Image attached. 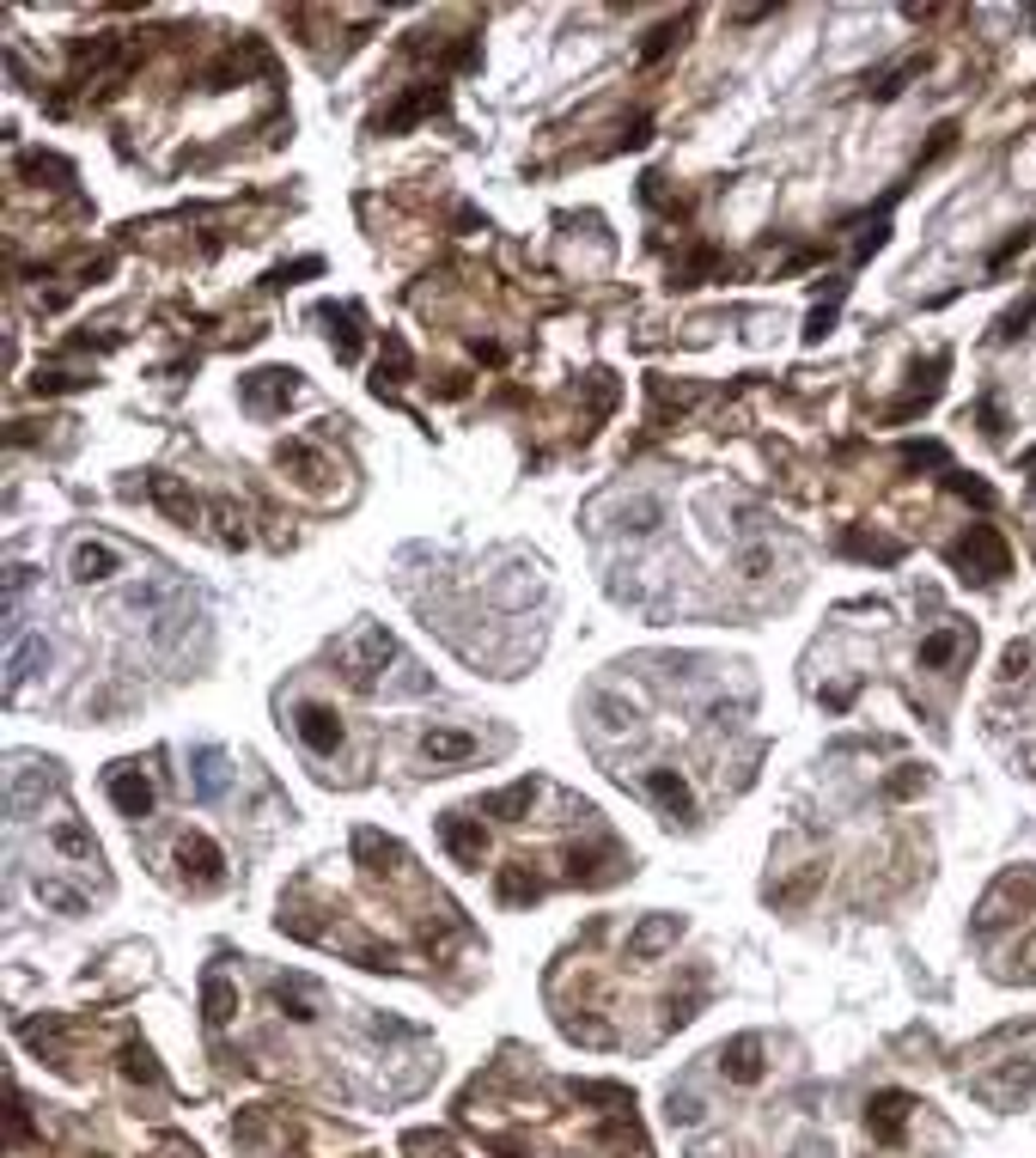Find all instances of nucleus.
Listing matches in <instances>:
<instances>
[{
	"label": "nucleus",
	"mask_w": 1036,
	"mask_h": 1158,
	"mask_svg": "<svg viewBox=\"0 0 1036 1158\" xmlns=\"http://www.w3.org/2000/svg\"><path fill=\"white\" fill-rule=\"evenodd\" d=\"M952 562L964 567V579H976V585H994V579L1012 567V549H1006V537H1000L994 525H969L964 537H957Z\"/></svg>",
	"instance_id": "f257e3e1"
},
{
	"label": "nucleus",
	"mask_w": 1036,
	"mask_h": 1158,
	"mask_svg": "<svg viewBox=\"0 0 1036 1158\" xmlns=\"http://www.w3.org/2000/svg\"><path fill=\"white\" fill-rule=\"evenodd\" d=\"M396 659V641L385 629H360L354 641H341L336 647V664H341V677L360 683V689H373L378 677H385V664Z\"/></svg>",
	"instance_id": "f03ea898"
},
{
	"label": "nucleus",
	"mask_w": 1036,
	"mask_h": 1158,
	"mask_svg": "<svg viewBox=\"0 0 1036 1158\" xmlns=\"http://www.w3.org/2000/svg\"><path fill=\"white\" fill-rule=\"evenodd\" d=\"M293 732H299V744L311 750V756H336L341 750V714L336 708H323V701H293Z\"/></svg>",
	"instance_id": "7ed1b4c3"
},
{
	"label": "nucleus",
	"mask_w": 1036,
	"mask_h": 1158,
	"mask_svg": "<svg viewBox=\"0 0 1036 1158\" xmlns=\"http://www.w3.org/2000/svg\"><path fill=\"white\" fill-rule=\"evenodd\" d=\"M969 1091H976L987 1109H1019L1024 1098L1036 1091V1067H1031V1061H1006L1000 1074H982Z\"/></svg>",
	"instance_id": "20e7f679"
},
{
	"label": "nucleus",
	"mask_w": 1036,
	"mask_h": 1158,
	"mask_svg": "<svg viewBox=\"0 0 1036 1158\" xmlns=\"http://www.w3.org/2000/svg\"><path fill=\"white\" fill-rule=\"evenodd\" d=\"M68 574L80 579V585H104V579L122 574V549L104 543V537H80V543L68 549Z\"/></svg>",
	"instance_id": "39448f33"
},
{
	"label": "nucleus",
	"mask_w": 1036,
	"mask_h": 1158,
	"mask_svg": "<svg viewBox=\"0 0 1036 1158\" xmlns=\"http://www.w3.org/2000/svg\"><path fill=\"white\" fill-rule=\"evenodd\" d=\"M421 763L433 768H458V763H476L482 756V738L476 732H458V726H433V732H421Z\"/></svg>",
	"instance_id": "423d86ee"
},
{
	"label": "nucleus",
	"mask_w": 1036,
	"mask_h": 1158,
	"mask_svg": "<svg viewBox=\"0 0 1036 1158\" xmlns=\"http://www.w3.org/2000/svg\"><path fill=\"white\" fill-rule=\"evenodd\" d=\"M177 866H184V878L196 890H214V885H226V853L207 841V835H184L177 841Z\"/></svg>",
	"instance_id": "0eeeda50"
},
{
	"label": "nucleus",
	"mask_w": 1036,
	"mask_h": 1158,
	"mask_svg": "<svg viewBox=\"0 0 1036 1158\" xmlns=\"http://www.w3.org/2000/svg\"><path fill=\"white\" fill-rule=\"evenodd\" d=\"M110 805H117L122 818H147V811H153V781H147V775H140V763H122V768H110Z\"/></svg>",
	"instance_id": "6e6552de"
},
{
	"label": "nucleus",
	"mask_w": 1036,
	"mask_h": 1158,
	"mask_svg": "<svg viewBox=\"0 0 1036 1158\" xmlns=\"http://www.w3.org/2000/svg\"><path fill=\"white\" fill-rule=\"evenodd\" d=\"M719 1074L731 1079V1086H756V1079L768 1074V1061H763V1037L756 1031H744V1037H731L726 1049H719Z\"/></svg>",
	"instance_id": "1a4fd4ad"
},
{
	"label": "nucleus",
	"mask_w": 1036,
	"mask_h": 1158,
	"mask_svg": "<svg viewBox=\"0 0 1036 1158\" xmlns=\"http://www.w3.org/2000/svg\"><path fill=\"white\" fill-rule=\"evenodd\" d=\"M641 793L664 805V818H696V793H689V781H683L677 768H646Z\"/></svg>",
	"instance_id": "9d476101"
},
{
	"label": "nucleus",
	"mask_w": 1036,
	"mask_h": 1158,
	"mask_svg": "<svg viewBox=\"0 0 1036 1158\" xmlns=\"http://www.w3.org/2000/svg\"><path fill=\"white\" fill-rule=\"evenodd\" d=\"M1024 903H1031V872H1006L1000 885H994V897L982 903V927H1000V920H1019Z\"/></svg>",
	"instance_id": "9b49d317"
},
{
	"label": "nucleus",
	"mask_w": 1036,
	"mask_h": 1158,
	"mask_svg": "<svg viewBox=\"0 0 1036 1158\" xmlns=\"http://www.w3.org/2000/svg\"><path fill=\"white\" fill-rule=\"evenodd\" d=\"M440 841L452 853H458L463 866H482V853H488V830H482V818H440Z\"/></svg>",
	"instance_id": "f8f14e48"
},
{
	"label": "nucleus",
	"mask_w": 1036,
	"mask_h": 1158,
	"mask_svg": "<svg viewBox=\"0 0 1036 1158\" xmlns=\"http://www.w3.org/2000/svg\"><path fill=\"white\" fill-rule=\"evenodd\" d=\"M269 994H274V1006H281L293 1024H311V1019H318V982H311V975H274Z\"/></svg>",
	"instance_id": "ddd939ff"
},
{
	"label": "nucleus",
	"mask_w": 1036,
	"mask_h": 1158,
	"mask_svg": "<svg viewBox=\"0 0 1036 1158\" xmlns=\"http://www.w3.org/2000/svg\"><path fill=\"white\" fill-rule=\"evenodd\" d=\"M293 391H299V385H293V373H281V366H274V373H251V378H244V403H251L256 415L287 409Z\"/></svg>",
	"instance_id": "4468645a"
},
{
	"label": "nucleus",
	"mask_w": 1036,
	"mask_h": 1158,
	"mask_svg": "<svg viewBox=\"0 0 1036 1158\" xmlns=\"http://www.w3.org/2000/svg\"><path fill=\"white\" fill-rule=\"evenodd\" d=\"M909 1109H915V1098H902V1091H878L866 1104V1128L878 1134L884 1146L902 1141V1128H909Z\"/></svg>",
	"instance_id": "2eb2a0df"
},
{
	"label": "nucleus",
	"mask_w": 1036,
	"mask_h": 1158,
	"mask_svg": "<svg viewBox=\"0 0 1036 1158\" xmlns=\"http://www.w3.org/2000/svg\"><path fill=\"white\" fill-rule=\"evenodd\" d=\"M664 525V500L659 495H629L616 500V530H629V537H652Z\"/></svg>",
	"instance_id": "dca6fc26"
},
{
	"label": "nucleus",
	"mask_w": 1036,
	"mask_h": 1158,
	"mask_svg": "<svg viewBox=\"0 0 1036 1158\" xmlns=\"http://www.w3.org/2000/svg\"><path fill=\"white\" fill-rule=\"evenodd\" d=\"M281 470H293V476L306 482V488H323V476H329V458H323L311 440H287V445H281Z\"/></svg>",
	"instance_id": "f3484780"
},
{
	"label": "nucleus",
	"mask_w": 1036,
	"mask_h": 1158,
	"mask_svg": "<svg viewBox=\"0 0 1036 1158\" xmlns=\"http://www.w3.org/2000/svg\"><path fill=\"white\" fill-rule=\"evenodd\" d=\"M202 1019L214 1024V1031H226V1024L239 1019V988H232L226 975H207L202 982Z\"/></svg>",
	"instance_id": "a211bd4d"
},
{
	"label": "nucleus",
	"mask_w": 1036,
	"mask_h": 1158,
	"mask_svg": "<svg viewBox=\"0 0 1036 1158\" xmlns=\"http://www.w3.org/2000/svg\"><path fill=\"white\" fill-rule=\"evenodd\" d=\"M677 933H683L677 915H652V920H641V927H634L629 952H634V957H659L664 945H677Z\"/></svg>",
	"instance_id": "6ab92c4d"
},
{
	"label": "nucleus",
	"mask_w": 1036,
	"mask_h": 1158,
	"mask_svg": "<svg viewBox=\"0 0 1036 1158\" xmlns=\"http://www.w3.org/2000/svg\"><path fill=\"white\" fill-rule=\"evenodd\" d=\"M189 775H196V793H202V799H220L226 786H232V768H226L220 750H196V756H189Z\"/></svg>",
	"instance_id": "aec40b11"
},
{
	"label": "nucleus",
	"mask_w": 1036,
	"mask_h": 1158,
	"mask_svg": "<svg viewBox=\"0 0 1036 1158\" xmlns=\"http://www.w3.org/2000/svg\"><path fill=\"white\" fill-rule=\"evenodd\" d=\"M964 647H969V629H933L920 641V671H945Z\"/></svg>",
	"instance_id": "412c9836"
},
{
	"label": "nucleus",
	"mask_w": 1036,
	"mask_h": 1158,
	"mask_svg": "<svg viewBox=\"0 0 1036 1158\" xmlns=\"http://www.w3.org/2000/svg\"><path fill=\"white\" fill-rule=\"evenodd\" d=\"M147 488H153V500L171 512V519H177V525H196V519H202V507H196V495H189V488H177L171 476H153Z\"/></svg>",
	"instance_id": "4be33fe9"
},
{
	"label": "nucleus",
	"mask_w": 1036,
	"mask_h": 1158,
	"mask_svg": "<svg viewBox=\"0 0 1036 1158\" xmlns=\"http://www.w3.org/2000/svg\"><path fill=\"white\" fill-rule=\"evenodd\" d=\"M50 841H55L62 853H68V860H80V866H98V841H92V835H85L80 823H55Z\"/></svg>",
	"instance_id": "5701e85b"
},
{
	"label": "nucleus",
	"mask_w": 1036,
	"mask_h": 1158,
	"mask_svg": "<svg viewBox=\"0 0 1036 1158\" xmlns=\"http://www.w3.org/2000/svg\"><path fill=\"white\" fill-rule=\"evenodd\" d=\"M323 318H329V324H341V329H329V341H336V354H341V360H360V329H354V324H360V311H354V306H348V311H336V306H329Z\"/></svg>",
	"instance_id": "b1692460"
},
{
	"label": "nucleus",
	"mask_w": 1036,
	"mask_h": 1158,
	"mask_svg": "<svg viewBox=\"0 0 1036 1158\" xmlns=\"http://www.w3.org/2000/svg\"><path fill=\"white\" fill-rule=\"evenodd\" d=\"M37 903H43V908H62V915H80V908H85V890L62 885V878H37Z\"/></svg>",
	"instance_id": "393cba45"
},
{
	"label": "nucleus",
	"mask_w": 1036,
	"mask_h": 1158,
	"mask_svg": "<svg viewBox=\"0 0 1036 1158\" xmlns=\"http://www.w3.org/2000/svg\"><path fill=\"white\" fill-rule=\"evenodd\" d=\"M37 664H50V641H13V689L31 677Z\"/></svg>",
	"instance_id": "a878e982"
},
{
	"label": "nucleus",
	"mask_w": 1036,
	"mask_h": 1158,
	"mask_svg": "<svg viewBox=\"0 0 1036 1158\" xmlns=\"http://www.w3.org/2000/svg\"><path fill=\"white\" fill-rule=\"evenodd\" d=\"M664 1116H671V1128H696L701 1116H708V1104H701L696 1091H671V1098H664Z\"/></svg>",
	"instance_id": "bb28decb"
},
{
	"label": "nucleus",
	"mask_w": 1036,
	"mask_h": 1158,
	"mask_svg": "<svg viewBox=\"0 0 1036 1158\" xmlns=\"http://www.w3.org/2000/svg\"><path fill=\"white\" fill-rule=\"evenodd\" d=\"M842 549H848V555H866V562H897V555H902L897 543H884V537H866V530H848V537H842Z\"/></svg>",
	"instance_id": "cd10ccee"
},
{
	"label": "nucleus",
	"mask_w": 1036,
	"mask_h": 1158,
	"mask_svg": "<svg viewBox=\"0 0 1036 1158\" xmlns=\"http://www.w3.org/2000/svg\"><path fill=\"white\" fill-rule=\"evenodd\" d=\"M1031 664H1036V641H1012V647L1000 652V677L1019 683V677H1031Z\"/></svg>",
	"instance_id": "c85d7f7f"
},
{
	"label": "nucleus",
	"mask_w": 1036,
	"mask_h": 1158,
	"mask_svg": "<svg viewBox=\"0 0 1036 1158\" xmlns=\"http://www.w3.org/2000/svg\"><path fill=\"white\" fill-rule=\"evenodd\" d=\"M122 1074L135 1079V1086H159V1067H153V1055H147L140 1042H129V1049H122Z\"/></svg>",
	"instance_id": "c756f323"
},
{
	"label": "nucleus",
	"mask_w": 1036,
	"mask_h": 1158,
	"mask_svg": "<svg viewBox=\"0 0 1036 1158\" xmlns=\"http://www.w3.org/2000/svg\"><path fill=\"white\" fill-rule=\"evenodd\" d=\"M1006 975H1019V982H1036V933H1024L1012 952H1006Z\"/></svg>",
	"instance_id": "7c9ffc66"
},
{
	"label": "nucleus",
	"mask_w": 1036,
	"mask_h": 1158,
	"mask_svg": "<svg viewBox=\"0 0 1036 1158\" xmlns=\"http://www.w3.org/2000/svg\"><path fill=\"white\" fill-rule=\"evenodd\" d=\"M537 890H543V885H537L530 872H519V866H512V872H500V897H507V903H530Z\"/></svg>",
	"instance_id": "2f4dec72"
},
{
	"label": "nucleus",
	"mask_w": 1036,
	"mask_h": 1158,
	"mask_svg": "<svg viewBox=\"0 0 1036 1158\" xmlns=\"http://www.w3.org/2000/svg\"><path fill=\"white\" fill-rule=\"evenodd\" d=\"M902 463H909V470H920V463H927V470H939V463H945V445H902Z\"/></svg>",
	"instance_id": "473e14b6"
},
{
	"label": "nucleus",
	"mask_w": 1036,
	"mask_h": 1158,
	"mask_svg": "<svg viewBox=\"0 0 1036 1158\" xmlns=\"http://www.w3.org/2000/svg\"><path fill=\"white\" fill-rule=\"evenodd\" d=\"M952 495L976 500V507H994V488H987V482H976V476H952Z\"/></svg>",
	"instance_id": "72a5a7b5"
},
{
	"label": "nucleus",
	"mask_w": 1036,
	"mask_h": 1158,
	"mask_svg": "<svg viewBox=\"0 0 1036 1158\" xmlns=\"http://www.w3.org/2000/svg\"><path fill=\"white\" fill-rule=\"evenodd\" d=\"M768 567H775L768 549H744V555H738V574H744V579H768Z\"/></svg>",
	"instance_id": "f704fd0d"
},
{
	"label": "nucleus",
	"mask_w": 1036,
	"mask_h": 1158,
	"mask_svg": "<svg viewBox=\"0 0 1036 1158\" xmlns=\"http://www.w3.org/2000/svg\"><path fill=\"white\" fill-rule=\"evenodd\" d=\"M920 786H927V775H920V768H902L897 781H890V799H909V793H920Z\"/></svg>",
	"instance_id": "c9c22d12"
},
{
	"label": "nucleus",
	"mask_w": 1036,
	"mask_h": 1158,
	"mask_svg": "<svg viewBox=\"0 0 1036 1158\" xmlns=\"http://www.w3.org/2000/svg\"><path fill=\"white\" fill-rule=\"evenodd\" d=\"M798 1158H830V1146H823V1153H817V1141H805V1146H798Z\"/></svg>",
	"instance_id": "e433bc0d"
},
{
	"label": "nucleus",
	"mask_w": 1036,
	"mask_h": 1158,
	"mask_svg": "<svg viewBox=\"0 0 1036 1158\" xmlns=\"http://www.w3.org/2000/svg\"><path fill=\"white\" fill-rule=\"evenodd\" d=\"M1019 463H1024V470H1036V452H1024V458H1019Z\"/></svg>",
	"instance_id": "4c0bfd02"
}]
</instances>
